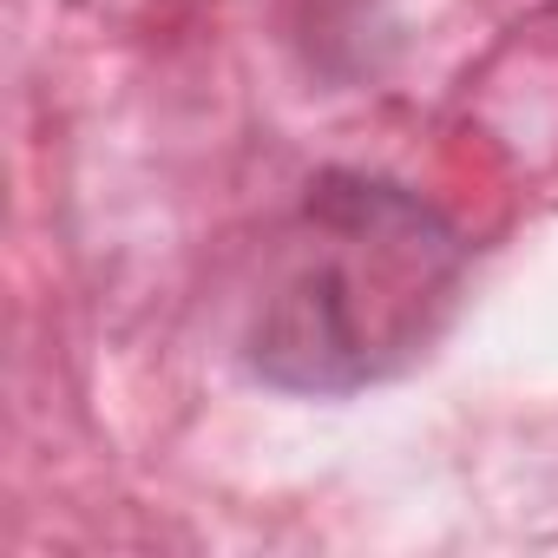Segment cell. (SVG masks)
Instances as JSON below:
<instances>
[{
  "instance_id": "obj_1",
  "label": "cell",
  "mask_w": 558,
  "mask_h": 558,
  "mask_svg": "<svg viewBox=\"0 0 558 558\" xmlns=\"http://www.w3.org/2000/svg\"><path fill=\"white\" fill-rule=\"evenodd\" d=\"M466 290L460 230L408 184L329 171L276 243L250 368L283 395H362L434 349Z\"/></svg>"
}]
</instances>
